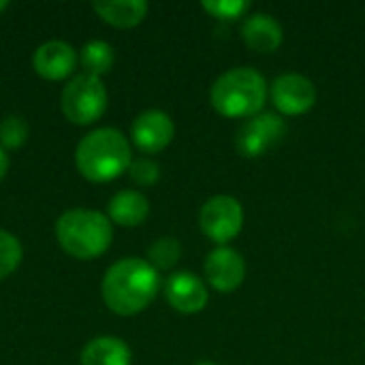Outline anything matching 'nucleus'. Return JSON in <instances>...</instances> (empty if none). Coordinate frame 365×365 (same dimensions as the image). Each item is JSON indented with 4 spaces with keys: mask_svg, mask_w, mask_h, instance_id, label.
<instances>
[{
    "mask_svg": "<svg viewBox=\"0 0 365 365\" xmlns=\"http://www.w3.org/2000/svg\"><path fill=\"white\" fill-rule=\"evenodd\" d=\"M128 175L139 186H152L160 178V167L152 158H137L128 167Z\"/></svg>",
    "mask_w": 365,
    "mask_h": 365,
    "instance_id": "22",
    "label": "nucleus"
},
{
    "mask_svg": "<svg viewBox=\"0 0 365 365\" xmlns=\"http://www.w3.org/2000/svg\"><path fill=\"white\" fill-rule=\"evenodd\" d=\"M158 272L145 259L115 261L103 276L101 295L105 306L120 317H135L143 312L158 295Z\"/></svg>",
    "mask_w": 365,
    "mask_h": 365,
    "instance_id": "1",
    "label": "nucleus"
},
{
    "mask_svg": "<svg viewBox=\"0 0 365 365\" xmlns=\"http://www.w3.org/2000/svg\"><path fill=\"white\" fill-rule=\"evenodd\" d=\"M81 365H130L133 353L128 344L113 336L90 340L81 351Z\"/></svg>",
    "mask_w": 365,
    "mask_h": 365,
    "instance_id": "15",
    "label": "nucleus"
},
{
    "mask_svg": "<svg viewBox=\"0 0 365 365\" xmlns=\"http://www.w3.org/2000/svg\"><path fill=\"white\" fill-rule=\"evenodd\" d=\"M197 365H216V364H210V361H201V364H197Z\"/></svg>",
    "mask_w": 365,
    "mask_h": 365,
    "instance_id": "25",
    "label": "nucleus"
},
{
    "mask_svg": "<svg viewBox=\"0 0 365 365\" xmlns=\"http://www.w3.org/2000/svg\"><path fill=\"white\" fill-rule=\"evenodd\" d=\"M79 56L75 47L66 41H47L36 47L32 56L34 71L47 81H62L71 77L77 68Z\"/></svg>",
    "mask_w": 365,
    "mask_h": 365,
    "instance_id": "11",
    "label": "nucleus"
},
{
    "mask_svg": "<svg viewBox=\"0 0 365 365\" xmlns=\"http://www.w3.org/2000/svg\"><path fill=\"white\" fill-rule=\"evenodd\" d=\"M79 62L83 66V73L94 75V77H103L105 73L111 71V66L115 62V53H113V47L107 41L94 38V41H88L81 47Z\"/></svg>",
    "mask_w": 365,
    "mask_h": 365,
    "instance_id": "17",
    "label": "nucleus"
},
{
    "mask_svg": "<svg viewBox=\"0 0 365 365\" xmlns=\"http://www.w3.org/2000/svg\"><path fill=\"white\" fill-rule=\"evenodd\" d=\"M6 6H9V2H6V0H0V13H2V11H4Z\"/></svg>",
    "mask_w": 365,
    "mask_h": 365,
    "instance_id": "24",
    "label": "nucleus"
},
{
    "mask_svg": "<svg viewBox=\"0 0 365 365\" xmlns=\"http://www.w3.org/2000/svg\"><path fill=\"white\" fill-rule=\"evenodd\" d=\"M56 237L60 248L79 261H92L107 252L113 240L111 220L96 212L75 207L64 212L56 222Z\"/></svg>",
    "mask_w": 365,
    "mask_h": 365,
    "instance_id": "3",
    "label": "nucleus"
},
{
    "mask_svg": "<svg viewBox=\"0 0 365 365\" xmlns=\"http://www.w3.org/2000/svg\"><path fill=\"white\" fill-rule=\"evenodd\" d=\"M173 135H175V124L160 109H148L139 113L130 126L133 143L145 154L163 152L173 141Z\"/></svg>",
    "mask_w": 365,
    "mask_h": 365,
    "instance_id": "10",
    "label": "nucleus"
},
{
    "mask_svg": "<svg viewBox=\"0 0 365 365\" xmlns=\"http://www.w3.org/2000/svg\"><path fill=\"white\" fill-rule=\"evenodd\" d=\"M107 90L101 77L81 73L75 75L60 94V109L64 118L77 126H90L107 111Z\"/></svg>",
    "mask_w": 365,
    "mask_h": 365,
    "instance_id": "5",
    "label": "nucleus"
},
{
    "mask_svg": "<svg viewBox=\"0 0 365 365\" xmlns=\"http://www.w3.org/2000/svg\"><path fill=\"white\" fill-rule=\"evenodd\" d=\"M28 139V122L21 115H6L0 120V148L6 150H17L26 143Z\"/></svg>",
    "mask_w": 365,
    "mask_h": 365,
    "instance_id": "20",
    "label": "nucleus"
},
{
    "mask_svg": "<svg viewBox=\"0 0 365 365\" xmlns=\"http://www.w3.org/2000/svg\"><path fill=\"white\" fill-rule=\"evenodd\" d=\"M244 43L259 53H269L282 43V26L267 13H255L242 24Z\"/></svg>",
    "mask_w": 365,
    "mask_h": 365,
    "instance_id": "13",
    "label": "nucleus"
},
{
    "mask_svg": "<svg viewBox=\"0 0 365 365\" xmlns=\"http://www.w3.org/2000/svg\"><path fill=\"white\" fill-rule=\"evenodd\" d=\"M272 103L284 115H302L317 103L314 83L299 73H284L272 83Z\"/></svg>",
    "mask_w": 365,
    "mask_h": 365,
    "instance_id": "8",
    "label": "nucleus"
},
{
    "mask_svg": "<svg viewBox=\"0 0 365 365\" xmlns=\"http://www.w3.org/2000/svg\"><path fill=\"white\" fill-rule=\"evenodd\" d=\"M205 280L218 293H233L246 278V261L231 246H218L205 259Z\"/></svg>",
    "mask_w": 365,
    "mask_h": 365,
    "instance_id": "9",
    "label": "nucleus"
},
{
    "mask_svg": "<svg viewBox=\"0 0 365 365\" xmlns=\"http://www.w3.org/2000/svg\"><path fill=\"white\" fill-rule=\"evenodd\" d=\"M150 214V201L139 190H120L109 199L107 205V218L111 225L120 227H139L145 222Z\"/></svg>",
    "mask_w": 365,
    "mask_h": 365,
    "instance_id": "14",
    "label": "nucleus"
},
{
    "mask_svg": "<svg viewBox=\"0 0 365 365\" xmlns=\"http://www.w3.org/2000/svg\"><path fill=\"white\" fill-rule=\"evenodd\" d=\"M265 98L267 81L250 66H237L222 73L210 90L212 107L225 118H252L261 113Z\"/></svg>",
    "mask_w": 365,
    "mask_h": 365,
    "instance_id": "4",
    "label": "nucleus"
},
{
    "mask_svg": "<svg viewBox=\"0 0 365 365\" xmlns=\"http://www.w3.org/2000/svg\"><path fill=\"white\" fill-rule=\"evenodd\" d=\"M9 165H11L9 154L0 148V182L4 180V175H6V171H9Z\"/></svg>",
    "mask_w": 365,
    "mask_h": 365,
    "instance_id": "23",
    "label": "nucleus"
},
{
    "mask_svg": "<svg viewBox=\"0 0 365 365\" xmlns=\"http://www.w3.org/2000/svg\"><path fill=\"white\" fill-rule=\"evenodd\" d=\"M203 9L216 19H237L248 9V0H203Z\"/></svg>",
    "mask_w": 365,
    "mask_h": 365,
    "instance_id": "21",
    "label": "nucleus"
},
{
    "mask_svg": "<svg viewBox=\"0 0 365 365\" xmlns=\"http://www.w3.org/2000/svg\"><path fill=\"white\" fill-rule=\"evenodd\" d=\"M94 13L113 28H135L148 15L145 0H113V2H94Z\"/></svg>",
    "mask_w": 365,
    "mask_h": 365,
    "instance_id": "16",
    "label": "nucleus"
},
{
    "mask_svg": "<svg viewBox=\"0 0 365 365\" xmlns=\"http://www.w3.org/2000/svg\"><path fill=\"white\" fill-rule=\"evenodd\" d=\"M165 297L173 310L182 314H197L207 306L210 293L203 280L192 272H175L165 282Z\"/></svg>",
    "mask_w": 365,
    "mask_h": 365,
    "instance_id": "12",
    "label": "nucleus"
},
{
    "mask_svg": "<svg viewBox=\"0 0 365 365\" xmlns=\"http://www.w3.org/2000/svg\"><path fill=\"white\" fill-rule=\"evenodd\" d=\"M201 231L216 244H227L240 235L244 227V210L235 197L216 195L207 199L199 212Z\"/></svg>",
    "mask_w": 365,
    "mask_h": 365,
    "instance_id": "7",
    "label": "nucleus"
},
{
    "mask_svg": "<svg viewBox=\"0 0 365 365\" xmlns=\"http://www.w3.org/2000/svg\"><path fill=\"white\" fill-rule=\"evenodd\" d=\"M287 135V122L278 113L261 111L242 124L235 137V148L246 158H259L276 148Z\"/></svg>",
    "mask_w": 365,
    "mask_h": 365,
    "instance_id": "6",
    "label": "nucleus"
},
{
    "mask_svg": "<svg viewBox=\"0 0 365 365\" xmlns=\"http://www.w3.org/2000/svg\"><path fill=\"white\" fill-rule=\"evenodd\" d=\"M182 257V244L175 237H158L150 250H148V261L150 265L158 269H171Z\"/></svg>",
    "mask_w": 365,
    "mask_h": 365,
    "instance_id": "18",
    "label": "nucleus"
},
{
    "mask_svg": "<svg viewBox=\"0 0 365 365\" xmlns=\"http://www.w3.org/2000/svg\"><path fill=\"white\" fill-rule=\"evenodd\" d=\"M21 259H24V248L19 240L13 233L0 229V280L15 274Z\"/></svg>",
    "mask_w": 365,
    "mask_h": 365,
    "instance_id": "19",
    "label": "nucleus"
},
{
    "mask_svg": "<svg viewBox=\"0 0 365 365\" xmlns=\"http://www.w3.org/2000/svg\"><path fill=\"white\" fill-rule=\"evenodd\" d=\"M133 163L130 141L118 128L105 126L88 133L75 150L77 171L96 184L111 182L128 171Z\"/></svg>",
    "mask_w": 365,
    "mask_h": 365,
    "instance_id": "2",
    "label": "nucleus"
}]
</instances>
